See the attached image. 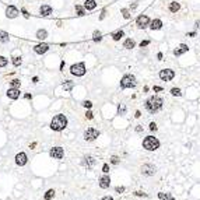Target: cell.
I'll return each mask as SVG.
<instances>
[{"instance_id":"cell-25","label":"cell","mask_w":200,"mask_h":200,"mask_svg":"<svg viewBox=\"0 0 200 200\" xmlns=\"http://www.w3.org/2000/svg\"><path fill=\"white\" fill-rule=\"evenodd\" d=\"M9 34L7 32H4V31H0V42L1 43H6V42H9Z\"/></svg>"},{"instance_id":"cell-35","label":"cell","mask_w":200,"mask_h":200,"mask_svg":"<svg viewBox=\"0 0 200 200\" xmlns=\"http://www.w3.org/2000/svg\"><path fill=\"white\" fill-rule=\"evenodd\" d=\"M9 63V60L4 58V56H0V67H6Z\"/></svg>"},{"instance_id":"cell-12","label":"cell","mask_w":200,"mask_h":200,"mask_svg":"<svg viewBox=\"0 0 200 200\" xmlns=\"http://www.w3.org/2000/svg\"><path fill=\"white\" fill-rule=\"evenodd\" d=\"M17 16H18V9L16 6H9L6 9V17L7 18H16Z\"/></svg>"},{"instance_id":"cell-56","label":"cell","mask_w":200,"mask_h":200,"mask_svg":"<svg viewBox=\"0 0 200 200\" xmlns=\"http://www.w3.org/2000/svg\"><path fill=\"white\" fill-rule=\"evenodd\" d=\"M32 83H38V77H34V79H32Z\"/></svg>"},{"instance_id":"cell-5","label":"cell","mask_w":200,"mask_h":200,"mask_svg":"<svg viewBox=\"0 0 200 200\" xmlns=\"http://www.w3.org/2000/svg\"><path fill=\"white\" fill-rule=\"evenodd\" d=\"M70 73L76 76V77H81V76H84L85 74V64L83 62H80V63H76V64H71V67H70Z\"/></svg>"},{"instance_id":"cell-48","label":"cell","mask_w":200,"mask_h":200,"mask_svg":"<svg viewBox=\"0 0 200 200\" xmlns=\"http://www.w3.org/2000/svg\"><path fill=\"white\" fill-rule=\"evenodd\" d=\"M136 132H137V133H142V132H143V127L140 126V125H139V126L136 127Z\"/></svg>"},{"instance_id":"cell-18","label":"cell","mask_w":200,"mask_h":200,"mask_svg":"<svg viewBox=\"0 0 200 200\" xmlns=\"http://www.w3.org/2000/svg\"><path fill=\"white\" fill-rule=\"evenodd\" d=\"M39 13H41V16H43V17L51 16V14H52V7L49 4H42L41 9H39Z\"/></svg>"},{"instance_id":"cell-52","label":"cell","mask_w":200,"mask_h":200,"mask_svg":"<svg viewBox=\"0 0 200 200\" xmlns=\"http://www.w3.org/2000/svg\"><path fill=\"white\" fill-rule=\"evenodd\" d=\"M31 98H32L31 94H25V100H31Z\"/></svg>"},{"instance_id":"cell-40","label":"cell","mask_w":200,"mask_h":200,"mask_svg":"<svg viewBox=\"0 0 200 200\" xmlns=\"http://www.w3.org/2000/svg\"><path fill=\"white\" fill-rule=\"evenodd\" d=\"M102 172H104V174H108V172H109V165H108V164H104V165H102Z\"/></svg>"},{"instance_id":"cell-36","label":"cell","mask_w":200,"mask_h":200,"mask_svg":"<svg viewBox=\"0 0 200 200\" xmlns=\"http://www.w3.org/2000/svg\"><path fill=\"white\" fill-rule=\"evenodd\" d=\"M20 80H17V79H14V80H11V87H14V88H18L20 87Z\"/></svg>"},{"instance_id":"cell-57","label":"cell","mask_w":200,"mask_h":200,"mask_svg":"<svg viewBox=\"0 0 200 200\" xmlns=\"http://www.w3.org/2000/svg\"><path fill=\"white\" fill-rule=\"evenodd\" d=\"M195 25L197 27V28H199V27H200V21H196V24H195Z\"/></svg>"},{"instance_id":"cell-34","label":"cell","mask_w":200,"mask_h":200,"mask_svg":"<svg viewBox=\"0 0 200 200\" xmlns=\"http://www.w3.org/2000/svg\"><path fill=\"white\" fill-rule=\"evenodd\" d=\"M168 197H171V195H169V193H164V192H160V193H158V199L167 200Z\"/></svg>"},{"instance_id":"cell-37","label":"cell","mask_w":200,"mask_h":200,"mask_svg":"<svg viewBox=\"0 0 200 200\" xmlns=\"http://www.w3.org/2000/svg\"><path fill=\"white\" fill-rule=\"evenodd\" d=\"M134 196H137V197H147V193H144V192H140V190H137V192H134Z\"/></svg>"},{"instance_id":"cell-4","label":"cell","mask_w":200,"mask_h":200,"mask_svg":"<svg viewBox=\"0 0 200 200\" xmlns=\"http://www.w3.org/2000/svg\"><path fill=\"white\" fill-rule=\"evenodd\" d=\"M137 85L136 77L133 74H125L121 80V87L122 88H134Z\"/></svg>"},{"instance_id":"cell-51","label":"cell","mask_w":200,"mask_h":200,"mask_svg":"<svg viewBox=\"0 0 200 200\" xmlns=\"http://www.w3.org/2000/svg\"><path fill=\"white\" fill-rule=\"evenodd\" d=\"M134 116H136V118H140V116H142V112H140V111H136V115H134Z\"/></svg>"},{"instance_id":"cell-13","label":"cell","mask_w":200,"mask_h":200,"mask_svg":"<svg viewBox=\"0 0 200 200\" xmlns=\"http://www.w3.org/2000/svg\"><path fill=\"white\" fill-rule=\"evenodd\" d=\"M27 161H28V157H27L25 153H18L16 155V164L18 167H24L27 164Z\"/></svg>"},{"instance_id":"cell-3","label":"cell","mask_w":200,"mask_h":200,"mask_svg":"<svg viewBox=\"0 0 200 200\" xmlns=\"http://www.w3.org/2000/svg\"><path fill=\"white\" fill-rule=\"evenodd\" d=\"M143 148L147 151H155L160 148V140L154 136H147L143 140Z\"/></svg>"},{"instance_id":"cell-32","label":"cell","mask_w":200,"mask_h":200,"mask_svg":"<svg viewBox=\"0 0 200 200\" xmlns=\"http://www.w3.org/2000/svg\"><path fill=\"white\" fill-rule=\"evenodd\" d=\"M21 63H22V60H21V58H20V56H16V58H13V64H14L16 67L21 66Z\"/></svg>"},{"instance_id":"cell-29","label":"cell","mask_w":200,"mask_h":200,"mask_svg":"<svg viewBox=\"0 0 200 200\" xmlns=\"http://www.w3.org/2000/svg\"><path fill=\"white\" fill-rule=\"evenodd\" d=\"M92 39H94L95 42H100V41H102L101 32L100 31H94V34H92Z\"/></svg>"},{"instance_id":"cell-46","label":"cell","mask_w":200,"mask_h":200,"mask_svg":"<svg viewBox=\"0 0 200 200\" xmlns=\"http://www.w3.org/2000/svg\"><path fill=\"white\" fill-rule=\"evenodd\" d=\"M105 14H106V10L104 9V10H102V13H101V16H100V20H104V18H105Z\"/></svg>"},{"instance_id":"cell-17","label":"cell","mask_w":200,"mask_h":200,"mask_svg":"<svg viewBox=\"0 0 200 200\" xmlns=\"http://www.w3.org/2000/svg\"><path fill=\"white\" fill-rule=\"evenodd\" d=\"M189 51V48H188V45H185V43H181L176 49L174 51V55L175 56H181V55H183V53H186Z\"/></svg>"},{"instance_id":"cell-26","label":"cell","mask_w":200,"mask_h":200,"mask_svg":"<svg viewBox=\"0 0 200 200\" xmlns=\"http://www.w3.org/2000/svg\"><path fill=\"white\" fill-rule=\"evenodd\" d=\"M73 87H74V83L73 81H70V80H67V81H64L63 83V90L64 91H70Z\"/></svg>"},{"instance_id":"cell-6","label":"cell","mask_w":200,"mask_h":200,"mask_svg":"<svg viewBox=\"0 0 200 200\" xmlns=\"http://www.w3.org/2000/svg\"><path fill=\"white\" fill-rule=\"evenodd\" d=\"M140 172L146 176H153L155 172H157V167L153 165V164H143L142 168H140Z\"/></svg>"},{"instance_id":"cell-30","label":"cell","mask_w":200,"mask_h":200,"mask_svg":"<svg viewBox=\"0 0 200 200\" xmlns=\"http://www.w3.org/2000/svg\"><path fill=\"white\" fill-rule=\"evenodd\" d=\"M121 13H122V16L125 17L126 20H129V18H130V16H132V14H130V10H129V9H122Z\"/></svg>"},{"instance_id":"cell-50","label":"cell","mask_w":200,"mask_h":200,"mask_svg":"<svg viewBox=\"0 0 200 200\" xmlns=\"http://www.w3.org/2000/svg\"><path fill=\"white\" fill-rule=\"evenodd\" d=\"M136 7H137V3H132V4H130V9H132V10H134Z\"/></svg>"},{"instance_id":"cell-28","label":"cell","mask_w":200,"mask_h":200,"mask_svg":"<svg viewBox=\"0 0 200 200\" xmlns=\"http://www.w3.org/2000/svg\"><path fill=\"white\" fill-rule=\"evenodd\" d=\"M76 11H77V16L79 17H83L85 14V9L84 7H81V6L76 4Z\"/></svg>"},{"instance_id":"cell-8","label":"cell","mask_w":200,"mask_h":200,"mask_svg":"<svg viewBox=\"0 0 200 200\" xmlns=\"http://www.w3.org/2000/svg\"><path fill=\"white\" fill-rule=\"evenodd\" d=\"M160 79L162 80V81H171V80L175 77V71L174 70H171V69H164L160 71Z\"/></svg>"},{"instance_id":"cell-24","label":"cell","mask_w":200,"mask_h":200,"mask_svg":"<svg viewBox=\"0 0 200 200\" xmlns=\"http://www.w3.org/2000/svg\"><path fill=\"white\" fill-rule=\"evenodd\" d=\"M134 46H136V42H134L133 39H130V38L123 42V48H126V49H133Z\"/></svg>"},{"instance_id":"cell-43","label":"cell","mask_w":200,"mask_h":200,"mask_svg":"<svg viewBox=\"0 0 200 200\" xmlns=\"http://www.w3.org/2000/svg\"><path fill=\"white\" fill-rule=\"evenodd\" d=\"M148 45H150V41H147V39L140 42V48H146V46H148Z\"/></svg>"},{"instance_id":"cell-58","label":"cell","mask_w":200,"mask_h":200,"mask_svg":"<svg viewBox=\"0 0 200 200\" xmlns=\"http://www.w3.org/2000/svg\"><path fill=\"white\" fill-rule=\"evenodd\" d=\"M167 200H175V197H174V196H171V197H168Z\"/></svg>"},{"instance_id":"cell-14","label":"cell","mask_w":200,"mask_h":200,"mask_svg":"<svg viewBox=\"0 0 200 200\" xmlns=\"http://www.w3.org/2000/svg\"><path fill=\"white\" fill-rule=\"evenodd\" d=\"M48 51H49V45H46V43H38L34 46V52L38 53V55H43Z\"/></svg>"},{"instance_id":"cell-47","label":"cell","mask_w":200,"mask_h":200,"mask_svg":"<svg viewBox=\"0 0 200 200\" xmlns=\"http://www.w3.org/2000/svg\"><path fill=\"white\" fill-rule=\"evenodd\" d=\"M125 112H126V108H125V106H122V108H121V105H119V113H122V115H123Z\"/></svg>"},{"instance_id":"cell-38","label":"cell","mask_w":200,"mask_h":200,"mask_svg":"<svg viewBox=\"0 0 200 200\" xmlns=\"http://www.w3.org/2000/svg\"><path fill=\"white\" fill-rule=\"evenodd\" d=\"M83 106L87 108V109H91V108H92V102H91V101H84V102H83Z\"/></svg>"},{"instance_id":"cell-33","label":"cell","mask_w":200,"mask_h":200,"mask_svg":"<svg viewBox=\"0 0 200 200\" xmlns=\"http://www.w3.org/2000/svg\"><path fill=\"white\" fill-rule=\"evenodd\" d=\"M171 94L174 95V97H181V95H182V91L179 88H176V87H174V88L171 90Z\"/></svg>"},{"instance_id":"cell-55","label":"cell","mask_w":200,"mask_h":200,"mask_svg":"<svg viewBox=\"0 0 200 200\" xmlns=\"http://www.w3.org/2000/svg\"><path fill=\"white\" fill-rule=\"evenodd\" d=\"M64 69V62H62V63H60V70H63Z\"/></svg>"},{"instance_id":"cell-49","label":"cell","mask_w":200,"mask_h":200,"mask_svg":"<svg viewBox=\"0 0 200 200\" xmlns=\"http://www.w3.org/2000/svg\"><path fill=\"white\" fill-rule=\"evenodd\" d=\"M101 200H113V197H111V196H104Z\"/></svg>"},{"instance_id":"cell-41","label":"cell","mask_w":200,"mask_h":200,"mask_svg":"<svg viewBox=\"0 0 200 200\" xmlns=\"http://www.w3.org/2000/svg\"><path fill=\"white\" fill-rule=\"evenodd\" d=\"M157 129H158V127H157V123L151 122V123H150V130H151V132H155Z\"/></svg>"},{"instance_id":"cell-45","label":"cell","mask_w":200,"mask_h":200,"mask_svg":"<svg viewBox=\"0 0 200 200\" xmlns=\"http://www.w3.org/2000/svg\"><path fill=\"white\" fill-rule=\"evenodd\" d=\"M21 13L24 14V17H25V18H30V14H28V11H27L25 9H21Z\"/></svg>"},{"instance_id":"cell-16","label":"cell","mask_w":200,"mask_h":200,"mask_svg":"<svg viewBox=\"0 0 200 200\" xmlns=\"http://www.w3.org/2000/svg\"><path fill=\"white\" fill-rule=\"evenodd\" d=\"M7 97H9L10 100H17V98L20 97V90L14 88V87L9 88V91H7Z\"/></svg>"},{"instance_id":"cell-9","label":"cell","mask_w":200,"mask_h":200,"mask_svg":"<svg viewBox=\"0 0 200 200\" xmlns=\"http://www.w3.org/2000/svg\"><path fill=\"white\" fill-rule=\"evenodd\" d=\"M150 18H148V16H146V14H142V16L137 17L136 20V25L139 27V28H147L148 25H150Z\"/></svg>"},{"instance_id":"cell-23","label":"cell","mask_w":200,"mask_h":200,"mask_svg":"<svg viewBox=\"0 0 200 200\" xmlns=\"http://www.w3.org/2000/svg\"><path fill=\"white\" fill-rule=\"evenodd\" d=\"M179 9H181V4L178 1H171L169 3V11L171 13H176V11H179Z\"/></svg>"},{"instance_id":"cell-10","label":"cell","mask_w":200,"mask_h":200,"mask_svg":"<svg viewBox=\"0 0 200 200\" xmlns=\"http://www.w3.org/2000/svg\"><path fill=\"white\" fill-rule=\"evenodd\" d=\"M95 162H97V161H95V158L92 157V155H85V157H83V160H81V165L87 169L92 168L95 165Z\"/></svg>"},{"instance_id":"cell-19","label":"cell","mask_w":200,"mask_h":200,"mask_svg":"<svg viewBox=\"0 0 200 200\" xmlns=\"http://www.w3.org/2000/svg\"><path fill=\"white\" fill-rule=\"evenodd\" d=\"M150 28H151L153 31L161 30V28H162V21H161L160 18H155V20H153V21L150 22Z\"/></svg>"},{"instance_id":"cell-27","label":"cell","mask_w":200,"mask_h":200,"mask_svg":"<svg viewBox=\"0 0 200 200\" xmlns=\"http://www.w3.org/2000/svg\"><path fill=\"white\" fill-rule=\"evenodd\" d=\"M53 197H55V190L53 189H49L46 193H45V196H43V199L45 200H52Z\"/></svg>"},{"instance_id":"cell-54","label":"cell","mask_w":200,"mask_h":200,"mask_svg":"<svg viewBox=\"0 0 200 200\" xmlns=\"http://www.w3.org/2000/svg\"><path fill=\"white\" fill-rule=\"evenodd\" d=\"M188 35H189V37H192V38H193V37H196V32H189Z\"/></svg>"},{"instance_id":"cell-42","label":"cell","mask_w":200,"mask_h":200,"mask_svg":"<svg viewBox=\"0 0 200 200\" xmlns=\"http://www.w3.org/2000/svg\"><path fill=\"white\" fill-rule=\"evenodd\" d=\"M115 190L118 192V193H123V192H125L126 189H125V186H116Z\"/></svg>"},{"instance_id":"cell-7","label":"cell","mask_w":200,"mask_h":200,"mask_svg":"<svg viewBox=\"0 0 200 200\" xmlns=\"http://www.w3.org/2000/svg\"><path fill=\"white\" fill-rule=\"evenodd\" d=\"M100 136V132L95 127H88L84 132V140L85 142H94L97 137Z\"/></svg>"},{"instance_id":"cell-11","label":"cell","mask_w":200,"mask_h":200,"mask_svg":"<svg viewBox=\"0 0 200 200\" xmlns=\"http://www.w3.org/2000/svg\"><path fill=\"white\" fill-rule=\"evenodd\" d=\"M49 155L52 158H55V160H62L64 155V150L62 147H53V148H51Z\"/></svg>"},{"instance_id":"cell-44","label":"cell","mask_w":200,"mask_h":200,"mask_svg":"<svg viewBox=\"0 0 200 200\" xmlns=\"http://www.w3.org/2000/svg\"><path fill=\"white\" fill-rule=\"evenodd\" d=\"M154 91H157V92H160V91H164L162 87H160V85H154Z\"/></svg>"},{"instance_id":"cell-15","label":"cell","mask_w":200,"mask_h":200,"mask_svg":"<svg viewBox=\"0 0 200 200\" xmlns=\"http://www.w3.org/2000/svg\"><path fill=\"white\" fill-rule=\"evenodd\" d=\"M109 185H111V178H109V175L105 174L104 176H101L100 178V188L101 189H108Z\"/></svg>"},{"instance_id":"cell-31","label":"cell","mask_w":200,"mask_h":200,"mask_svg":"<svg viewBox=\"0 0 200 200\" xmlns=\"http://www.w3.org/2000/svg\"><path fill=\"white\" fill-rule=\"evenodd\" d=\"M109 162H111L112 165H118V164L121 162V158L118 157V155H112L111 160H109Z\"/></svg>"},{"instance_id":"cell-20","label":"cell","mask_w":200,"mask_h":200,"mask_svg":"<svg viewBox=\"0 0 200 200\" xmlns=\"http://www.w3.org/2000/svg\"><path fill=\"white\" fill-rule=\"evenodd\" d=\"M95 7H97V1H95V0H85L84 1L85 10H94Z\"/></svg>"},{"instance_id":"cell-22","label":"cell","mask_w":200,"mask_h":200,"mask_svg":"<svg viewBox=\"0 0 200 200\" xmlns=\"http://www.w3.org/2000/svg\"><path fill=\"white\" fill-rule=\"evenodd\" d=\"M37 38L39 39V41L46 39V38H48V31H46V30H38V31H37Z\"/></svg>"},{"instance_id":"cell-39","label":"cell","mask_w":200,"mask_h":200,"mask_svg":"<svg viewBox=\"0 0 200 200\" xmlns=\"http://www.w3.org/2000/svg\"><path fill=\"white\" fill-rule=\"evenodd\" d=\"M85 118H87V119H94V113L88 109V111L85 112Z\"/></svg>"},{"instance_id":"cell-1","label":"cell","mask_w":200,"mask_h":200,"mask_svg":"<svg viewBox=\"0 0 200 200\" xmlns=\"http://www.w3.org/2000/svg\"><path fill=\"white\" fill-rule=\"evenodd\" d=\"M164 105V100L161 97H157V95H153V97H150L147 101H146V109H147L150 113H157Z\"/></svg>"},{"instance_id":"cell-2","label":"cell","mask_w":200,"mask_h":200,"mask_svg":"<svg viewBox=\"0 0 200 200\" xmlns=\"http://www.w3.org/2000/svg\"><path fill=\"white\" fill-rule=\"evenodd\" d=\"M66 126H67V118L64 115H56L53 116L52 122H51V129L52 130H55V132H62V130H64L66 129Z\"/></svg>"},{"instance_id":"cell-21","label":"cell","mask_w":200,"mask_h":200,"mask_svg":"<svg viewBox=\"0 0 200 200\" xmlns=\"http://www.w3.org/2000/svg\"><path fill=\"white\" fill-rule=\"evenodd\" d=\"M123 37H125V31H123V30H119V31H116L112 34V39H113V41H121Z\"/></svg>"},{"instance_id":"cell-53","label":"cell","mask_w":200,"mask_h":200,"mask_svg":"<svg viewBox=\"0 0 200 200\" xmlns=\"http://www.w3.org/2000/svg\"><path fill=\"white\" fill-rule=\"evenodd\" d=\"M157 58H158V60H161V59H162V53L160 52V53L157 55Z\"/></svg>"}]
</instances>
